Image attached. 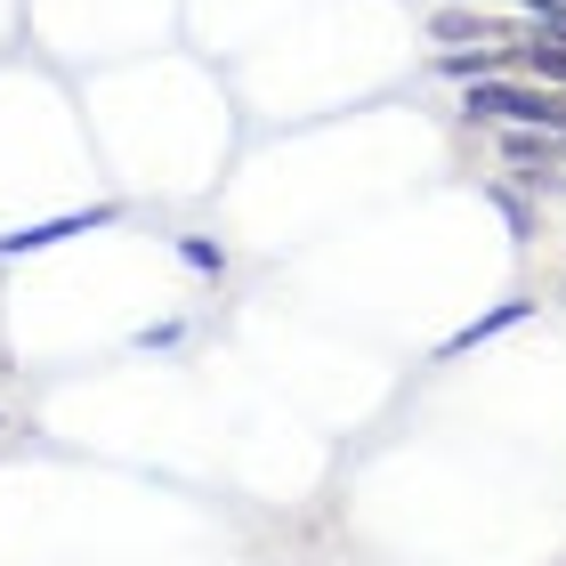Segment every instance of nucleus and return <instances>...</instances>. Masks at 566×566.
Listing matches in <instances>:
<instances>
[{"label":"nucleus","instance_id":"1","mask_svg":"<svg viewBox=\"0 0 566 566\" xmlns=\"http://www.w3.org/2000/svg\"><path fill=\"white\" fill-rule=\"evenodd\" d=\"M470 122H518V130H566V97H551V90H510V82H478V90H470Z\"/></svg>","mask_w":566,"mask_h":566},{"label":"nucleus","instance_id":"2","mask_svg":"<svg viewBox=\"0 0 566 566\" xmlns=\"http://www.w3.org/2000/svg\"><path fill=\"white\" fill-rule=\"evenodd\" d=\"M114 211H73V219H49V227H24V235H0V251H41V243H65V235H90L106 227Z\"/></svg>","mask_w":566,"mask_h":566},{"label":"nucleus","instance_id":"3","mask_svg":"<svg viewBox=\"0 0 566 566\" xmlns=\"http://www.w3.org/2000/svg\"><path fill=\"white\" fill-rule=\"evenodd\" d=\"M518 316H526V300H502V307H485V316H478L470 332H453V340H446V356H461V348H478V340H494V332H510Z\"/></svg>","mask_w":566,"mask_h":566},{"label":"nucleus","instance_id":"4","mask_svg":"<svg viewBox=\"0 0 566 566\" xmlns=\"http://www.w3.org/2000/svg\"><path fill=\"white\" fill-rule=\"evenodd\" d=\"M518 65H526V73H543V82H566V41H526V49H518Z\"/></svg>","mask_w":566,"mask_h":566}]
</instances>
